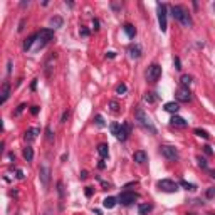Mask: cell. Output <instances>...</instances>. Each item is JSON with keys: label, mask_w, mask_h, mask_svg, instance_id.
<instances>
[{"label": "cell", "mask_w": 215, "mask_h": 215, "mask_svg": "<svg viewBox=\"0 0 215 215\" xmlns=\"http://www.w3.org/2000/svg\"><path fill=\"white\" fill-rule=\"evenodd\" d=\"M170 12H171V17L175 19L176 22H180L183 27H192V17L188 14V10L182 5H171L170 7Z\"/></svg>", "instance_id": "1"}, {"label": "cell", "mask_w": 215, "mask_h": 215, "mask_svg": "<svg viewBox=\"0 0 215 215\" xmlns=\"http://www.w3.org/2000/svg\"><path fill=\"white\" fill-rule=\"evenodd\" d=\"M52 37H54V30L52 29H40L37 34H34V42H37L36 49H34V45H32L34 52L40 51V49L44 47L49 40H52Z\"/></svg>", "instance_id": "2"}, {"label": "cell", "mask_w": 215, "mask_h": 215, "mask_svg": "<svg viewBox=\"0 0 215 215\" xmlns=\"http://www.w3.org/2000/svg\"><path fill=\"white\" fill-rule=\"evenodd\" d=\"M134 118H136V121H138V124L140 126H143L145 129H148L151 134H156L158 131H156V128H155V124H153V121H151V118L148 116L146 113H145L141 108H138L136 111H134Z\"/></svg>", "instance_id": "3"}, {"label": "cell", "mask_w": 215, "mask_h": 215, "mask_svg": "<svg viewBox=\"0 0 215 215\" xmlns=\"http://www.w3.org/2000/svg\"><path fill=\"white\" fill-rule=\"evenodd\" d=\"M160 153L167 160H170V161H176L180 158L178 150H176L175 146H171V145H161V146H160Z\"/></svg>", "instance_id": "4"}, {"label": "cell", "mask_w": 215, "mask_h": 215, "mask_svg": "<svg viewBox=\"0 0 215 215\" xmlns=\"http://www.w3.org/2000/svg\"><path fill=\"white\" fill-rule=\"evenodd\" d=\"M156 187H158L161 192H167V193H175V192L178 190V183H175L173 180H168V178L160 180V182L156 183Z\"/></svg>", "instance_id": "5"}, {"label": "cell", "mask_w": 215, "mask_h": 215, "mask_svg": "<svg viewBox=\"0 0 215 215\" xmlns=\"http://www.w3.org/2000/svg\"><path fill=\"white\" fill-rule=\"evenodd\" d=\"M156 10H158V24L161 32H167V5L165 3H156Z\"/></svg>", "instance_id": "6"}, {"label": "cell", "mask_w": 215, "mask_h": 215, "mask_svg": "<svg viewBox=\"0 0 215 215\" xmlns=\"http://www.w3.org/2000/svg\"><path fill=\"white\" fill-rule=\"evenodd\" d=\"M161 76V66H158V64H151V66L148 67L146 71V79L150 81V82H156V81L160 79Z\"/></svg>", "instance_id": "7"}, {"label": "cell", "mask_w": 215, "mask_h": 215, "mask_svg": "<svg viewBox=\"0 0 215 215\" xmlns=\"http://www.w3.org/2000/svg\"><path fill=\"white\" fill-rule=\"evenodd\" d=\"M136 198H138V193H134V192H123L120 197H118V200H120L121 205L128 207V205H131Z\"/></svg>", "instance_id": "8"}, {"label": "cell", "mask_w": 215, "mask_h": 215, "mask_svg": "<svg viewBox=\"0 0 215 215\" xmlns=\"http://www.w3.org/2000/svg\"><path fill=\"white\" fill-rule=\"evenodd\" d=\"M39 178H40V182H42V185L47 188L49 187V182H51V168H49L47 165H42V167L39 168Z\"/></svg>", "instance_id": "9"}, {"label": "cell", "mask_w": 215, "mask_h": 215, "mask_svg": "<svg viewBox=\"0 0 215 215\" xmlns=\"http://www.w3.org/2000/svg\"><path fill=\"white\" fill-rule=\"evenodd\" d=\"M176 101L178 103H188V101H192V93H190V89L188 87H180L178 91H176Z\"/></svg>", "instance_id": "10"}, {"label": "cell", "mask_w": 215, "mask_h": 215, "mask_svg": "<svg viewBox=\"0 0 215 215\" xmlns=\"http://www.w3.org/2000/svg\"><path fill=\"white\" fill-rule=\"evenodd\" d=\"M129 133H131V124H129V123H123L121 129H120V133H118L116 138L120 141H126V140H128V136H129Z\"/></svg>", "instance_id": "11"}, {"label": "cell", "mask_w": 215, "mask_h": 215, "mask_svg": "<svg viewBox=\"0 0 215 215\" xmlns=\"http://www.w3.org/2000/svg\"><path fill=\"white\" fill-rule=\"evenodd\" d=\"M54 64H56V54H51V56H49V59L45 61V64H44V72H45V76H47V78L52 74Z\"/></svg>", "instance_id": "12"}, {"label": "cell", "mask_w": 215, "mask_h": 215, "mask_svg": "<svg viewBox=\"0 0 215 215\" xmlns=\"http://www.w3.org/2000/svg\"><path fill=\"white\" fill-rule=\"evenodd\" d=\"M9 96H10V84H9V81H3V84H2V98H0V104H5L7 99H9Z\"/></svg>", "instance_id": "13"}, {"label": "cell", "mask_w": 215, "mask_h": 215, "mask_svg": "<svg viewBox=\"0 0 215 215\" xmlns=\"http://www.w3.org/2000/svg\"><path fill=\"white\" fill-rule=\"evenodd\" d=\"M128 52H129V57H131V59H140L141 54H143V49H141L140 44H133Z\"/></svg>", "instance_id": "14"}, {"label": "cell", "mask_w": 215, "mask_h": 215, "mask_svg": "<svg viewBox=\"0 0 215 215\" xmlns=\"http://www.w3.org/2000/svg\"><path fill=\"white\" fill-rule=\"evenodd\" d=\"M37 134H40V128H29L25 131V134H24V138H25V141H34L37 138Z\"/></svg>", "instance_id": "15"}, {"label": "cell", "mask_w": 215, "mask_h": 215, "mask_svg": "<svg viewBox=\"0 0 215 215\" xmlns=\"http://www.w3.org/2000/svg\"><path fill=\"white\" fill-rule=\"evenodd\" d=\"M170 124L171 126H178V128H185V126H188V121H185L182 116H176V114H173L170 120Z\"/></svg>", "instance_id": "16"}, {"label": "cell", "mask_w": 215, "mask_h": 215, "mask_svg": "<svg viewBox=\"0 0 215 215\" xmlns=\"http://www.w3.org/2000/svg\"><path fill=\"white\" fill-rule=\"evenodd\" d=\"M178 109H180V104H178V103H175V101H170V103L165 104V111H167V113L176 114V113H178Z\"/></svg>", "instance_id": "17"}, {"label": "cell", "mask_w": 215, "mask_h": 215, "mask_svg": "<svg viewBox=\"0 0 215 215\" xmlns=\"http://www.w3.org/2000/svg\"><path fill=\"white\" fill-rule=\"evenodd\" d=\"M146 158H148L146 153L141 151V150H140V151H134V153H133V160L136 161V163H140V165L145 163V161H146Z\"/></svg>", "instance_id": "18"}, {"label": "cell", "mask_w": 215, "mask_h": 215, "mask_svg": "<svg viewBox=\"0 0 215 215\" xmlns=\"http://www.w3.org/2000/svg\"><path fill=\"white\" fill-rule=\"evenodd\" d=\"M123 30H124V34L129 37V39H134V36H136V29H134V25L124 24V25H123Z\"/></svg>", "instance_id": "19"}, {"label": "cell", "mask_w": 215, "mask_h": 215, "mask_svg": "<svg viewBox=\"0 0 215 215\" xmlns=\"http://www.w3.org/2000/svg\"><path fill=\"white\" fill-rule=\"evenodd\" d=\"M98 153L101 158H108V155H109V146H108L106 143H99L98 145Z\"/></svg>", "instance_id": "20"}, {"label": "cell", "mask_w": 215, "mask_h": 215, "mask_svg": "<svg viewBox=\"0 0 215 215\" xmlns=\"http://www.w3.org/2000/svg\"><path fill=\"white\" fill-rule=\"evenodd\" d=\"M22 155H24L25 161H32L34 160V150L30 148V146H25L24 151H22Z\"/></svg>", "instance_id": "21"}, {"label": "cell", "mask_w": 215, "mask_h": 215, "mask_svg": "<svg viewBox=\"0 0 215 215\" xmlns=\"http://www.w3.org/2000/svg\"><path fill=\"white\" fill-rule=\"evenodd\" d=\"M116 198L114 197H106L104 200H103V205H104V209H113L114 205H116Z\"/></svg>", "instance_id": "22"}, {"label": "cell", "mask_w": 215, "mask_h": 215, "mask_svg": "<svg viewBox=\"0 0 215 215\" xmlns=\"http://www.w3.org/2000/svg\"><path fill=\"white\" fill-rule=\"evenodd\" d=\"M151 209H153V207L150 205V203H141V205L138 207V212H140V215H145V213H148Z\"/></svg>", "instance_id": "23"}, {"label": "cell", "mask_w": 215, "mask_h": 215, "mask_svg": "<svg viewBox=\"0 0 215 215\" xmlns=\"http://www.w3.org/2000/svg\"><path fill=\"white\" fill-rule=\"evenodd\" d=\"M193 133H195V134H197V136H200V138H203V140H209V136H210V134H209V133H207V131H205V129H202V128H195V129H193Z\"/></svg>", "instance_id": "24"}, {"label": "cell", "mask_w": 215, "mask_h": 215, "mask_svg": "<svg viewBox=\"0 0 215 215\" xmlns=\"http://www.w3.org/2000/svg\"><path fill=\"white\" fill-rule=\"evenodd\" d=\"M109 129H111V134L118 136V133H120V129H121V124H120V123H111V124H109Z\"/></svg>", "instance_id": "25"}, {"label": "cell", "mask_w": 215, "mask_h": 215, "mask_svg": "<svg viewBox=\"0 0 215 215\" xmlns=\"http://www.w3.org/2000/svg\"><path fill=\"white\" fill-rule=\"evenodd\" d=\"M62 24H64V20H62L61 17H57V15L51 19V25H52V27H56V29H57V27H62Z\"/></svg>", "instance_id": "26"}, {"label": "cell", "mask_w": 215, "mask_h": 215, "mask_svg": "<svg viewBox=\"0 0 215 215\" xmlns=\"http://www.w3.org/2000/svg\"><path fill=\"white\" fill-rule=\"evenodd\" d=\"M180 82H182V86H183V87H188V84L192 82V76H188V74H183L182 78H180Z\"/></svg>", "instance_id": "27"}, {"label": "cell", "mask_w": 215, "mask_h": 215, "mask_svg": "<svg viewBox=\"0 0 215 215\" xmlns=\"http://www.w3.org/2000/svg\"><path fill=\"white\" fill-rule=\"evenodd\" d=\"M145 101L150 103V104H153V103L156 101V96H155V93H146V94H145Z\"/></svg>", "instance_id": "28"}, {"label": "cell", "mask_w": 215, "mask_h": 215, "mask_svg": "<svg viewBox=\"0 0 215 215\" xmlns=\"http://www.w3.org/2000/svg\"><path fill=\"white\" fill-rule=\"evenodd\" d=\"M180 187H183L185 190H195V188H197L193 183H188V182H185V180H182V182H180Z\"/></svg>", "instance_id": "29"}, {"label": "cell", "mask_w": 215, "mask_h": 215, "mask_svg": "<svg viewBox=\"0 0 215 215\" xmlns=\"http://www.w3.org/2000/svg\"><path fill=\"white\" fill-rule=\"evenodd\" d=\"M197 161H198V167H200V168H203V170H207V168H209V163H207V160H205V158H202V156H198V158H197Z\"/></svg>", "instance_id": "30"}, {"label": "cell", "mask_w": 215, "mask_h": 215, "mask_svg": "<svg viewBox=\"0 0 215 215\" xmlns=\"http://www.w3.org/2000/svg\"><path fill=\"white\" fill-rule=\"evenodd\" d=\"M109 108H111V111H113V113H118V111H120V104H118V101H109Z\"/></svg>", "instance_id": "31"}, {"label": "cell", "mask_w": 215, "mask_h": 215, "mask_svg": "<svg viewBox=\"0 0 215 215\" xmlns=\"http://www.w3.org/2000/svg\"><path fill=\"white\" fill-rule=\"evenodd\" d=\"M126 89H128V87H126V84H120V86L116 87V94L118 96H123L126 93Z\"/></svg>", "instance_id": "32"}, {"label": "cell", "mask_w": 215, "mask_h": 215, "mask_svg": "<svg viewBox=\"0 0 215 215\" xmlns=\"http://www.w3.org/2000/svg\"><path fill=\"white\" fill-rule=\"evenodd\" d=\"M205 197H207V198H213V197H215V187H210V188H207V192H205Z\"/></svg>", "instance_id": "33"}, {"label": "cell", "mask_w": 215, "mask_h": 215, "mask_svg": "<svg viewBox=\"0 0 215 215\" xmlns=\"http://www.w3.org/2000/svg\"><path fill=\"white\" fill-rule=\"evenodd\" d=\"M94 120H96V124H98V126H99V128H103V126H104V124H106V123H104V118H103V116H101V114H98V116H96V118H94Z\"/></svg>", "instance_id": "34"}, {"label": "cell", "mask_w": 215, "mask_h": 215, "mask_svg": "<svg viewBox=\"0 0 215 215\" xmlns=\"http://www.w3.org/2000/svg\"><path fill=\"white\" fill-rule=\"evenodd\" d=\"M25 108H27V104H24V103H22V104H19V108H17V109L14 111V116H19V114H20L22 111L25 109Z\"/></svg>", "instance_id": "35"}, {"label": "cell", "mask_w": 215, "mask_h": 215, "mask_svg": "<svg viewBox=\"0 0 215 215\" xmlns=\"http://www.w3.org/2000/svg\"><path fill=\"white\" fill-rule=\"evenodd\" d=\"M45 134H47V140H49V141L54 140V133H52L51 126H47V128H45Z\"/></svg>", "instance_id": "36"}, {"label": "cell", "mask_w": 215, "mask_h": 215, "mask_svg": "<svg viewBox=\"0 0 215 215\" xmlns=\"http://www.w3.org/2000/svg\"><path fill=\"white\" fill-rule=\"evenodd\" d=\"M81 36H82V37H89V30H87L86 27H81Z\"/></svg>", "instance_id": "37"}, {"label": "cell", "mask_w": 215, "mask_h": 215, "mask_svg": "<svg viewBox=\"0 0 215 215\" xmlns=\"http://www.w3.org/2000/svg\"><path fill=\"white\" fill-rule=\"evenodd\" d=\"M30 114H39V106H30Z\"/></svg>", "instance_id": "38"}, {"label": "cell", "mask_w": 215, "mask_h": 215, "mask_svg": "<svg viewBox=\"0 0 215 215\" xmlns=\"http://www.w3.org/2000/svg\"><path fill=\"white\" fill-rule=\"evenodd\" d=\"M67 118H69V111H64L62 116H61V123H66V121H67Z\"/></svg>", "instance_id": "39"}, {"label": "cell", "mask_w": 215, "mask_h": 215, "mask_svg": "<svg viewBox=\"0 0 215 215\" xmlns=\"http://www.w3.org/2000/svg\"><path fill=\"white\" fill-rule=\"evenodd\" d=\"M93 187H86V197H93Z\"/></svg>", "instance_id": "40"}, {"label": "cell", "mask_w": 215, "mask_h": 215, "mask_svg": "<svg viewBox=\"0 0 215 215\" xmlns=\"http://www.w3.org/2000/svg\"><path fill=\"white\" fill-rule=\"evenodd\" d=\"M15 176H17L19 180H24V171H22V170H17V171H15Z\"/></svg>", "instance_id": "41"}, {"label": "cell", "mask_w": 215, "mask_h": 215, "mask_svg": "<svg viewBox=\"0 0 215 215\" xmlns=\"http://www.w3.org/2000/svg\"><path fill=\"white\" fill-rule=\"evenodd\" d=\"M175 69H178V71L182 69V62H180V59H178V57H175Z\"/></svg>", "instance_id": "42"}, {"label": "cell", "mask_w": 215, "mask_h": 215, "mask_svg": "<svg viewBox=\"0 0 215 215\" xmlns=\"http://www.w3.org/2000/svg\"><path fill=\"white\" fill-rule=\"evenodd\" d=\"M24 25H25V19H22L20 24H19V32H22V30H24Z\"/></svg>", "instance_id": "43"}, {"label": "cell", "mask_w": 215, "mask_h": 215, "mask_svg": "<svg viewBox=\"0 0 215 215\" xmlns=\"http://www.w3.org/2000/svg\"><path fill=\"white\" fill-rule=\"evenodd\" d=\"M203 150H205V153H207V155H212V153H213V151H212V148H210L209 145H205V146H203Z\"/></svg>", "instance_id": "44"}, {"label": "cell", "mask_w": 215, "mask_h": 215, "mask_svg": "<svg viewBox=\"0 0 215 215\" xmlns=\"http://www.w3.org/2000/svg\"><path fill=\"white\" fill-rule=\"evenodd\" d=\"M106 57H109V59H114V57H116V52H113V51L106 52Z\"/></svg>", "instance_id": "45"}, {"label": "cell", "mask_w": 215, "mask_h": 215, "mask_svg": "<svg viewBox=\"0 0 215 215\" xmlns=\"http://www.w3.org/2000/svg\"><path fill=\"white\" fill-rule=\"evenodd\" d=\"M10 72H12V61L7 62V74H10Z\"/></svg>", "instance_id": "46"}, {"label": "cell", "mask_w": 215, "mask_h": 215, "mask_svg": "<svg viewBox=\"0 0 215 215\" xmlns=\"http://www.w3.org/2000/svg\"><path fill=\"white\" fill-rule=\"evenodd\" d=\"M79 176H81V180H86V178H87V171H86V170H82Z\"/></svg>", "instance_id": "47"}, {"label": "cell", "mask_w": 215, "mask_h": 215, "mask_svg": "<svg viewBox=\"0 0 215 215\" xmlns=\"http://www.w3.org/2000/svg\"><path fill=\"white\" fill-rule=\"evenodd\" d=\"M111 9H113V10H120V9H121V5H118V3H114V2H113V3H111Z\"/></svg>", "instance_id": "48"}, {"label": "cell", "mask_w": 215, "mask_h": 215, "mask_svg": "<svg viewBox=\"0 0 215 215\" xmlns=\"http://www.w3.org/2000/svg\"><path fill=\"white\" fill-rule=\"evenodd\" d=\"M36 87H37V79H34V81H32V84H30V89L36 91Z\"/></svg>", "instance_id": "49"}, {"label": "cell", "mask_w": 215, "mask_h": 215, "mask_svg": "<svg viewBox=\"0 0 215 215\" xmlns=\"http://www.w3.org/2000/svg\"><path fill=\"white\" fill-rule=\"evenodd\" d=\"M98 167H99V168H101V170H103V168H104V167H106V163H104V161H103V160H99V163H98Z\"/></svg>", "instance_id": "50"}, {"label": "cell", "mask_w": 215, "mask_h": 215, "mask_svg": "<svg viewBox=\"0 0 215 215\" xmlns=\"http://www.w3.org/2000/svg\"><path fill=\"white\" fill-rule=\"evenodd\" d=\"M93 27H94V29H99V20H96V19H94V20H93Z\"/></svg>", "instance_id": "51"}, {"label": "cell", "mask_w": 215, "mask_h": 215, "mask_svg": "<svg viewBox=\"0 0 215 215\" xmlns=\"http://www.w3.org/2000/svg\"><path fill=\"white\" fill-rule=\"evenodd\" d=\"M209 173H210V176H212V178L215 180V170H210V171H209Z\"/></svg>", "instance_id": "52"}, {"label": "cell", "mask_w": 215, "mask_h": 215, "mask_svg": "<svg viewBox=\"0 0 215 215\" xmlns=\"http://www.w3.org/2000/svg\"><path fill=\"white\" fill-rule=\"evenodd\" d=\"M93 212H94L96 215H101V210H98V209H93Z\"/></svg>", "instance_id": "53"}, {"label": "cell", "mask_w": 215, "mask_h": 215, "mask_svg": "<svg viewBox=\"0 0 215 215\" xmlns=\"http://www.w3.org/2000/svg\"><path fill=\"white\" fill-rule=\"evenodd\" d=\"M209 215H215V212H210V213H209Z\"/></svg>", "instance_id": "54"}, {"label": "cell", "mask_w": 215, "mask_h": 215, "mask_svg": "<svg viewBox=\"0 0 215 215\" xmlns=\"http://www.w3.org/2000/svg\"><path fill=\"white\" fill-rule=\"evenodd\" d=\"M213 9H215V5H213Z\"/></svg>", "instance_id": "55"}]
</instances>
